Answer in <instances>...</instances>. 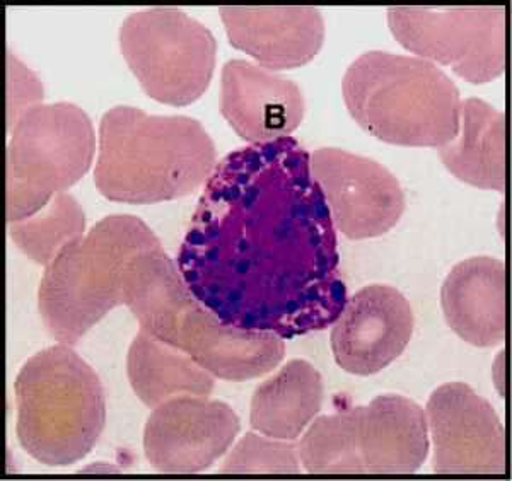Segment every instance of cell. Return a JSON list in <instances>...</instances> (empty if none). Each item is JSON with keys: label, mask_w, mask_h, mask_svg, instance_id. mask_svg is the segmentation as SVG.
<instances>
[{"label": "cell", "mask_w": 512, "mask_h": 481, "mask_svg": "<svg viewBox=\"0 0 512 481\" xmlns=\"http://www.w3.org/2000/svg\"><path fill=\"white\" fill-rule=\"evenodd\" d=\"M234 48L267 70L309 64L325 41V19L315 7H221Z\"/></svg>", "instance_id": "14"}, {"label": "cell", "mask_w": 512, "mask_h": 481, "mask_svg": "<svg viewBox=\"0 0 512 481\" xmlns=\"http://www.w3.org/2000/svg\"><path fill=\"white\" fill-rule=\"evenodd\" d=\"M219 110L248 144L291 137L304 118V96L296 82L246 60L222 67Z\"/></svg>", "instance_id": "13"}, {"label": "cell", "mask_w": 512, "mask_h": 481, "mask_svg": "<svg viewBox=\"0 0 512 481\" xmlns=\"http://www.w3.org/2000/svg\"><path fill=\"white\" fill-rule=\"evenodd\" d=\"M178 268L195 299L227 325L280 338L332 326L347 287L332 214L303 145L286 137L217 163Z\"/></svg>", "instance_id": "1"}, {"label": "cell", "mask_w": 512, "mask_h": 481, "mask_svg": "<svg viewBox=\"0 0 512 481\" xmlns=\"http://www.w3.org/2000/svg\"><path fill=\"white\" fill-rule=\"evenodd\" d=\"M178 348L212 376L234 383L265 376L286 357L279 335L227 325L198 301L181 319Z\"/></svg>", "instance_id": "15"}, {"label": "cell", "mask_w": 512, "mask_h": 481, "mask_svg": "<svg viewBox=\"0 0 512 481\" xmlns=\"http://www.w3.org/2000/svg\"><path fill=\"white\" fill-rule=\"evenodd\" d=\"M195 302L180 268L164 253L163 246L144 251L128 263L123 304L152 337L178 347L181 319Z\"/></svg>", "instance_id": "18"}, {"label": "cell", "mask_w": 512, "mask_h": 481, "mask_svg": "<svg viewBox=\"0 0 512 481\" xmlns=\"http://www.w3.org/2000/svg\"><path fill=\"white\" fill-rule=\"evenodd\" d=\"M342 94L354 122L386 144L441 147L460 132V91L424 58L364 53L345 72Z\"/></svg>", "instance_id": "3"}, {"label": "cell", "mask_w": 512, "mask_h": 481, "mask_svg": "<svg viewBox=\"0 0 512 481\" xmlns=\"http://www.w3.org/2000/svg\"><path fill=\"white\" fill-rule=\"evenodd\" d=\"M128 69L149 98L188 106L204 96L214 76L217 41L210 29L178 9L130 14L120 29Z\"/></svg>", "instance_id": "7"}, {"label": "cell", "mask_w": 512, "mask_h": 481, "mask_svg": "<svg viewBox=\"0 0 512 481\" xmlns=\"http://www.w3.org/2000/svg\"><path fill=\"white\" fill-rule=\"evenodd\" d=\"M463 127L456 139L437 147L454 178L480 190H506V118L480 98L461 101Z\"/></svg>", "instance_id": "19"}, {"label": "cell", "mask_w": 512, "mask_h": 481, "mask_svg": "<svg viewBox=\"0 0 512 481\" xmlns=\"http://www.w3.org/2000/svg\"><path fill=\"white\" fill-rule=\"evenodd\" d=\"M301 461L291 441L267 435L246 434L233 447L221 466V473H299Z\"/></svg>", "instance_id": "24"}, {"label": "cell", "mask_w": 512, "mask_h": 481, "mask_svg": "<svg viewBox=\"0 0 512 481\" xmlns=\"http://www.w3.org/2000/svg\"><path fill=\"white\" fill-rule=\"evenodd\" d=\"M388 24L408 52L451 67L463 81L487 84L504 74V7H395L388 11Z\"/></svg>", "instance_id": "8"}, {"label": "cell", "mask_w": 512, "mask_h": 481, "mask_svg": "<svg viewBox=\"0 0 512 481\" xmlns=\"http://www.w3.org/2000/svg\"><path fill=\"white\" fill-rule=\"evenodd\" d=\"M361 406L337 415L316 418L297 446L301 466L308 473H364L359 442Z\"/></svg>", "instance_id": "22"}, {"label": "cell", "mask_w": 512, "mask_h": 481, "mask_svg": "<svg viewBox=\"0 0 512 481\" xmlns=\"http://www.w3.org/2000/svg\"><path fill=\"white\" fill-rule=\"evenodd\" d=\"M128 383L147 408L176 396H209L214 376L181 348L161 342L140 328L127 354Z\"/></svg>", "instance_id": "21"}, {"label": "cell", "mask_w": 512, "mask_h": 481, "mask_svg": "<svg viewBox=\"0 0 512 481\" xmlns=\"http://www.w3.org/2000/svg\"><path fill=\"white\" fill-rule=\"evenodd\" d=\"M7 147V224L45 209L88 173L96 152L89 116L76 105H36L12 127Z\"/></svg>", "instance_id": "6"}, {"label": "cell", "mask_w": 512, "mask_h": 481, "mask_svg": "<svg viewBox=\"0 0 512 481\" xmlns=\"http://www.w3.org/2000/svg\"><path fill=\"white\" fill-rule=\"evenodd\" d=\"M449 328L473 347L492 348L506 337V267L490 256L461 261L441 289Z\"/></svg>", "instance_id": "16"}, {"label": "cell", "mask_w": 512, "mask_h": 481, "mask_svg": "<svg viewBox=\"0 0 512 481\" xmlns=\"http://www.w3.org/2000/svg\"><path fill=\"white\" fill-rule=\"evenodd\" d=\"M239 430L238 415L224 401L176 396L152 408L144 451L161 473H200L229 451Z\"/></svg>", "instance_id": "11"}, {"label": "cell", "mask_w": 512, "mask_h": 481, "mask_svg": "<svg viewBox=\"0 0 512 481\" xmlns=\"http://www.w3.org/2000/svg\"><path fill=\"white\" fill-rule=\"evenodd\" d=\"M7 76V130L11 132L26 111L41 105L43 86L40 79L23 67L11 52L7 55Z\"/></svg>", "instance_id": "25"}, {"label": "cell", "mask_w": 512, "mask_h": 481, "mask_svg": "<svg viewBox=\"0 0 512 481\" xmlns=\"http://www.w3.org/2000/svg\"><path fill=\"white\" fill-rule=\"evenodd\" d=\"M434 442L432 468L439 475H504L506 432L489 401L468 384L448 383L425 408Z\"/></svg>", "instance_id": "10"}, {"label": "cell", "mask_w": 512, "mask_h": 481, "mask_svg": "<svg viewBox=\"0 0 512 481\" xmlns=\"http://www.w3.org/2000/svg\"><path fill=\"white\" fill-rule=\"evenodd\" d=\"M414 311L390 285H367L347 299L332 325L335 362L354 376H374L405 352L414 335Z\"/></svg>", "instance_id": "12"}, {"label": "cell", "mask_w": 512, "mask_h": 481, "mask_svg": "<svg viewBox=\"0 0 512 481\" xmlns=\"http://www.w3.org/2000/svg\"><path fill=\"white\" fill-rule=\"evenodd\" d=\"M216 166L214 140L188 116L115 106L99 122L94 183L111 202L152 205L188 197Z\"/></svg>", "instance_id": "2"}, {"label": "cell", "mask_w": 512, "mask_h": 481, "mask_svg": "<svg viewBox=\"0 0 512 481\" xmlns=\"http://www.w3.org/2000/svg\"><path fill=\"white\" fill-rule=\"evenodd\" d=\"M309 166L335 229L345 238H379L402 219L405 193L390 169L344 149H316Z\"/></svg>", "instance_id": "9"}, {"label": "cell", "mask_w": 512, "mask_h": 481, "mask_svg": "<svg viewBox=\"0 0 512 481\" xmlns=\"http://www.w3.org/2000/svg\"><path fill=\"white\" fill-rule=\"evenodd\" d=\"M161 241L134 215H110L67 244L48 263L38 289V311L48 333L76 345L93 326L123 304L128 263Z\"/></svg>", "instance_id": "4"}, {"label": "cell", "mask_w": 512, "mask_h": 481, "mask_svg": "<svg viewBox=\"0 0 512 481\" xmlns=\"http://www.w3.org/2000/svg\"><path fill=\"white\" fill-rule=\"evenodd\" d=\"M359 442L364 473L410 475L429 456V425L415 401L383 395L361 406Z\"/></svg>", "instance_id": "17"}, {"label": "cell", "mask_w": 512, "mask_h": 481, "mask_svg": "<svg viewBox=\"0 0 512 481\" xmlns=\"http://www.w3.org/2000/svg\"><path fill=\"white\" fill-rule=\"evenodd\" d=\"M14 391L16 434L31 458L70 466L93 451L106 424L105 389L69 345L59 343L26 360Z\"/></svg>", "instance_id": "5"}, {"label": "cell", "mask_w": 512, "mask_h": 481, "mask_svg": "<svg viewBox=\"0 0 512 481\" xmlns=\"http://www.w3.org/2000/svg\"><path fill=\"white\" fill-rule=\"evenodd\" d=\"M325 384L308 360L287 362L251 398V429L279 441H296L320 413Z\"/></svg>", "instance_id": "20"}, {"label": "cell", "mask_w": 512, "mask_h": 481, "mask_svg": "<svg viewBox=\"0 0 512 481\" xmlns=\"http://www.w3.org/2000/svg\"><path fill=\"white\" fill-rule=\"evenodd\" d=\"M84 227L86 215L81 205L65 192L35 215L9 224V234L24 255L47 267L67 244L84 236Z\"/></svg>", "instance_id": "23"}]
</instances>
